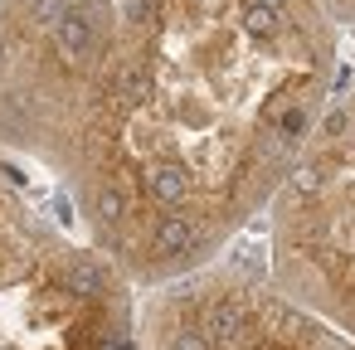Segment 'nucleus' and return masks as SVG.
<instances>
[{"mask_svg":"<svg viewBox=\"0 0 355 350\" xmlns=\"http://www.w3.org/2000/svg\"><path fill=\"white\" fill-rule=\"evenodd\" d=\"M336 73L321 0H0V137L137 292L272 209Z\"/></svg>","mask_w":355,"mask_h":350,"instance_id":"1","label":"nucleus"},{"mask_svg":"<svg viewBox=\"0 0 355 350\" xmlns=\"http://www.w3.org/2000/svg\"><path fill=\"white\" fill-rule=\"evenodd\" d=\"M141 292L0 166V350H137Z\"/></svg>","mask_w":355,"mask_h":350,"instance_id":"2","label":"nucleus"},{"mask_svg":"<svg viewBox=\"0 0 355 350\" xmlns=\"http://www.w3.org/2000/svg\"><path fill=\"white\" fill-rule=\"evenodd\" d=\"M137 350H355V335L292 297L272 268L219 258L141 292Z\"/></svg>","mask_w":355,"mask_h":350,"instance_id":"4","label":"nucleus"},{"mask_svg":"<svg viewBox=\"0 0 355 350\" xmlns=\"http://www.w3.org/2000/svg\"><path fill=\"white\" fill-rule=\"evenodd\" d=\"M336 73L321 122L268 209L272 277L355 335V0H321Z\"/></svg>","mask_w":355,"mask_h":350,"instance_id":"3","label":"nucleus"}]
</instances>
